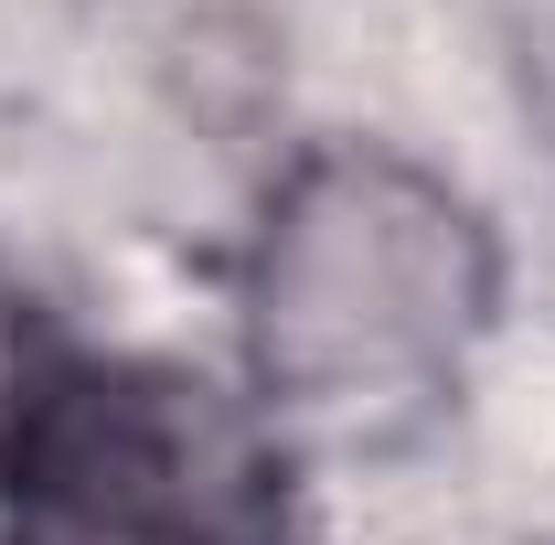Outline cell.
Returning <instances> with one entry per match:
<instances>
[{
	"instance_id": "6da1fadb",
	"label": "cell",
	"mask_w": 555,
	"mask_h": 545,
	"mask_svg": "<svg viewBox=\"0 0 555 545\" xmlns=\"http://www.w3.org/2000/svg\"><path fill=\"white\" fill-rule=\"evenodd\" d=\"M0 481L11 545H288L268 417L193 364H65Z\"/></svg>"
},
{
	"instance_id": "3957f363",
	"label": "cell",
	"mask_w": 555,
	"mask_h": 545,
	"mask_svg": "<svg viewBox=\"0 0 555 545\" xmlns=\"http://www.w3.org/2000/svg\"><path fill=\"white\" fill-rule=\"evenodd\" d=\"M54 353H43V321H33V300L0 278V471H11V449H22V428H33V407L54 396Z\"/></svg>"
},
{
	"instance_id": "7a4b0ae2",
	"label": "cell",
	"mask_w": 555,
	"mask_h": 545,
	"mask_svg": "<svg viewBox=\"0 0 555 545\" xmlns=\"http://www.w3.org/2000/svg\"><path fill=\"white\" fill-rule=\"evenodd\" d=\"M343 204H321V182L278 225L268 257V375L310 396L385 385L396 364H438L470 289H460V214L427 204L396 172H332Z\"/></svg>"
}]
</instances>
